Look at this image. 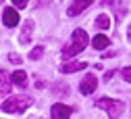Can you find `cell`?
I'll use <instances>...</instances> for the list:
<instances>
[{
  "mask_svg": "<svg viewBox=\"0 0 131 119\" xmlns=\"http://www.w3.org/2000/svg\"><path fill=\"white\" fill-rule=\"evenodd\" d=\"M92 2H94V0H75V2L69 6V17H75V15H79V13H83Z\"/></svg>",
  "mask_w": 131,
  "mask_h": 119,
  "instance_id": "52a82bcc",
  "label": "cell"
},
{
  "mask_svg": "<svg viewBox=\"0 0 131 119\" xmlns=\"http://www.w3.org/2000/svg\"><path fill=\"white\" fill-rule=\"evenodd\" d=\"M42 52H44V48H42V46H36L34 50H31V54H29V57H31V59H40Z\"/></svg>",
  "mask_w": 131,
  "mask_h": 119,
  "instance_id": "5bb4252c",
  "label": "cell"
},
{
  "mask_svg": "<svg viewBox=\"0 0 131 119\" xmlns=\"http://www.w3.org/2000/svg\"><path fill=\"white\" fill-rule=\"evenodd\" d=\"M71 113H73V107L60 105V103L52 105V109H50V115H52V119H69V117H71Z\"/></svg>",
  "mask_w": 131,
  "mask_h": 119,
  "instance_id": "277c9868",
  "label": "cell"
},
{
  "mask_svg": "<svg viewBox=\"0 0 131 119\" xmlns=\"http://www.w3.org/2000/svg\"><path fill=\"white\" fill-rule=\"evenodd\" d=\"M96 25H98V27H102V29H108V27H110V19H108L106 15H98Z\"/></svg>",
  "mask_w": 131,
  "mask_h": 119,
  "instance_id": "4fadbf2b",
  "label": "cell"
},
{
  "mask_svg": "<svg viewBox=\"0 0 131 119\" xmlns=\"http://www.w3.org/2000/svg\"><path fill=\"white\" fill-rule=\"evenodd\" d=\"M96 88H98V79H96L94 73H88V75L83 77V81H81V86H79L81 94H92Z\"/></svg>",
  "mask_w": 131,
  "mask_h": 119,
  "instance_id": "5b68a950",
  "label": "cell"
},
{
  "mask_svg": "<svg viewBox=\"0 0 131 119\" xmlns=\"http://www.w3.org/2000/svg\"><path fill=\"white\" fill-rule=\"evenodd\" d=\"M13 2H15V6H17V8H25L29 0H13Z\"/></svg>",
  "mask_w": 131,
  "mask_h": 119,
  "instance_id": "2e32d148",
  "label": "cell"
},
{
  "mask_svg": "<svg viewBox=\"0 0 131 119\" xmlns=\"http://www.w3.org/2000/svg\"><path fill=\"white\" fill-rule=\"evenodd\" d=\"M85 63H81V61H73V63H64L60 65V71L62 73H75V71H81V69H85Z\"/></svg>",
  "mask_w": 131,
  "mask_h": 119,
  "instance_id": "ba28073f",
  "label": "cell"
},
{
  "mask_svg": "<svg viewBox=\"0 0 131 119\" xmlns=\"http://www.w3.org/2000/svg\"><path fill=\"white\" fill-rule=\"evenodd\" d=\"M121 75H123V79H127V81L131 84V67H123V71H121Z\"/></svg>",
  "mask_w": 131,
  "mask_h": 119,
  "instance_id": "9a60e30c",
  "label": "cell"
},
{
  "mask_svg": "<svg viewBox=\"0 0 131 119\" xmlns=\"http://www.w3.org/2000/svg\"><path fill=\"white\" fill-rule=\"evenodd\" d=\"M31 100L29 96H15V98H8L2 103V111L4 113H23L27 107H31Z\"/></svg>",
  "mask_w": 131,
  "mask_h": 119,
  "instance_id": "3957f363",
  "label": "cell"
},
{
  "mask_svg": "<svg viewBox=\"0 0 131 119\" xmlns=\"http://www.w3.org/2000/svg\"><path fill=\"white\" fill-rule=\"evenodd\" d=\"M106 2H112V0H106Z\"/></svg>",
  "mask_w": 131,
  "mask_h": 119,
  "instance_id": "d6986e66",
  "label": "cell"
},
{
  "mask_svg": "<svg viewBox=\"0 0 131 119\" xmlns=\"http://www.w3.org/2000/svg\"><path fill=\"white\" fill-rule=\"evenodd\" d=\"M10 79H13V84H17V86H21V88L27 86V75H25V71H21V69H19V71H15Z\"/></svg>",
  "mask_w": 131,
  "mask_h": 119,
  "instance_id": "9c48e42d",
  "label": "cell"
},
{
  "mask_svg": "<svg viewBox=\"0 0 131 119\" xmlns=\"http://www.w3.org/2000/svg\"><path fill=\"white\" fill-rule=\"evenodd\" d=\"M96 107L102 109V111H106L110 119H119V115H121L123 109H125V103H123V100H114V98H106V96H102V98L96 100Z\"/></svg>",
  "mask_w": 131,
  "mask_h": 119,
  "instance_id": "7a4b0ae2",
  "label": "cell"
},
{
  "mask_svg": "<svg viewBox=\"0 0 131 119\" xmlns=\"http://www.w3.org/2000/svg\"><path fill=\"white\" fill-rule=\"evenodd\" d=\"M112 75H114V71H112V69H108V71H106V73H104V79H106V81H108V79H110V77H112Z\"/></svg>",
  "mask_w": 131,
  "mask_h": 119,
  "instance_id": "e0dca14e",
  "label": "cell"
},
{
  "mask_svg": "<svg viewBox=\"0 0 131 119\" xmlns=\"http://www.w3.org/2000/svg\"><path fill=\"white\" fill-rule=\"evenodd\" d=\"M0 77H2V86H0V94H2V96L6 98V94H8V90H10V84H8V75H6V71H4V69L0 71Z\"/></svg>",
  "mask_w": 131,
  "mask_h": 119,
  "instance_id": "30bf717a",
  "label": "cell"
},
{
  "mask_svg": "<svg viewBox=\"0 0 131 119\" xmlns=\"http://www.w3.org/2000/svg\"><path fill=\"white\" fill-rule=\"evenodd\" d=\"M92 44H94V48L102 50V48H106V46H108V38L100 33V36H96V38H94V42H92Z\"/></svg>",
  "mask_w": 131,
  "mask_h": 119,
  "instance_id": "8fae6325",
  "label": "cell"
},
{
  "mask_svg": "<svg viewBox=\"0 0 131 119\" xmlns=\"http://www.w3.org/2000/svg\"><path fill=\"white\" fill-rule=\"evenodd\" d=\"M90 44V38H88V33L83 31V29H75V33H73V40L62 48V57L64 59H69V57H75V54H79L81 50H85V46Z\"/></svg>",
  "mask_w": 131,
  "mask_h": 119,
  "instance_id": "6da1fadb",
  "label": "cell"
},
{
  "mask_svg": "<svg viewBox=\"0 0 131 119\" xmlns=\"http://www.w3.org/2000/svg\"><path fill=\"white\" fill-rule=\"evenodd\" d=\"M8 61H13V63H19V61H21V59H19V57H17V54H8Z\"/></svg>",
  "mask_w": 131,
  "mask_h": 119,
  "instance_id": "ac0fdd59",
  "label": "cell"
},
{
  "mask_svg": "<svg viewBox=\"0 0 131 119\" xmlns=\"http://www.w3.org/2000/svg\"><path fill=\"white\" fill-rule=\"evenodd\" d=\"M2 21H4L6 27H15V25L19 23L17 11H15V8H4V11H2Z\"/></svg>",
  "mask_w": 131,
  "mask_h": 119,
  "instance_id": "8992f818",
  "label": "cell"
},
{
  "mask_svg": "<svg viewBox=\"0 0 131 119\" xmlns=\"http://www.w3.org/2000/svg\"><path fill=\"white\" fill-rule=\"evenodd\" d=\"M31 27H34V23L27 21L25 27H23V31H21V42H29V38H31Z\"/></svg>",
  "mask_w": 131,
  "mask_h": 119,
  "instance_id": "7c38bea8",
  "label": "cell"
}]
</instances>
